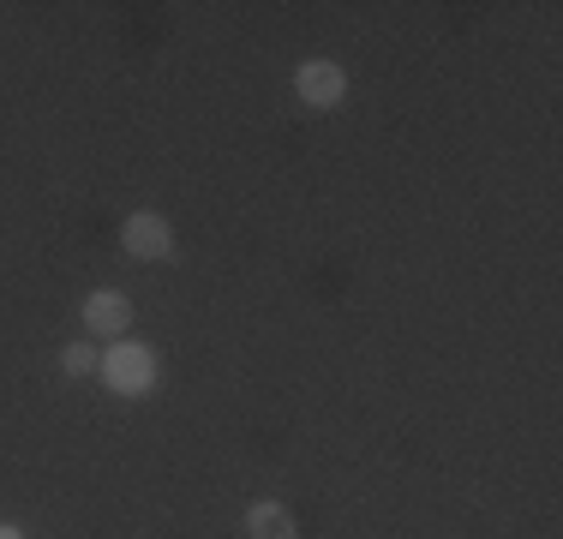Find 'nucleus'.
<instances>
[{"label": "nucleus", "instance_id": "nucleus-1", "mask_svg": "<svg viewBox=\"0 0 563 539\" xmlns=\"http://www.w3.org/2000/svg\"><path fill=\"white\" fill-rule=\"evenodd\" d=\"M102 384L114 389V396H151L156 389V348H144V342H126L120 336L114 348H102Z\"/></svg>", "mask_w": 563, "mask_h": 539}, {"label": "nucleus", "instance_id": "nucleus-2", "mask_svg": "<svg viewBox=\"0 0 563 539\" xmlns=\"http://www.w3.org/2000/svg\"><path fill=\"white\" fill-rule=\"evenodd\" d=\"M120 246H126V258H139V264L168 258V252H174V228H168V216H156V210H132V216H126V228H120Z\"/></svg>", "mask_w": 563, "mask_h": 539}, {"label": "nucleus", "instance_id": "nucleus-3", "mask_svg": "<svg viewBox=\"0 0 563 539\" xmlns=\"http://www.w3.org/2000/svg\"><path fill=\"white\" fill-rule=\"evenodd\" d=\"M294 90H300L306 108H336V102L347 97V73H342L336 61H300Z\"/></svg>", "mask_w": 563, "mask_h": 539}, {"label": "nucleus", "instance_id": "nucleus-4", "mask_svg": "<svg viewBox=\"0 0 563 539\" xmlns=\"http://www.w3.org/2000/svg\"><path fill=\"white\" fill-rule=\"evenodd\" d=\"M85 323H90V336H114L120 342V336L132 330V300L120 288H97L85 300Z\"/></svg>", "mask_w": 563, "mask_h": 539}, {"label": "nucleus", "instance_id": "nucleus-5", "mask_svg": "<svg viewBox=\"0 0 563 539\" xmlns=\"http://www.w3.org/2000/svg\"><path fill=\"white\" fill-rule=\"evenodd\" d=\"M246 534L252 539H294V516H288V504H252L246 509Z\"/></svg>", "mask_w": 563, "mask_h": 539}, {"label": "nucleus", "instance_id": "nucleus-6", "mask_svg": "<svg viewBox=\"0 0 563 539\" xmlns=\"http://www.w3.org/2000/svg\"><path fill=\"white\" fill-rule=\"evenodd\" d=\"M97 366H102L97 342H66V348H60V372H66V377H90Z\"/></svg>", "mask_w": 563, "mask_h": 539}, {"label": "nucleus", "instance_id": "nucleus-7", "mask_svg": "<svg viewBox=\"0 0 563 539\" xmlns=\"http://www.w3.org/2000/svg\"><path fill=\"white\" fill-rule=\"evenodd\" d=\"M0 539H24L19 528H12V521H0Z\"/></svg>", "mask_w": 563, "mask_h": 539}]
</instances>
